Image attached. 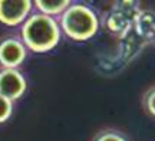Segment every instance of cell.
Listing matches in <instances>:
<instances>
[{"label": "cell", "mask_w": 155, "mask_h": 141, "mask_svg": "<svg viewBox=\"0 0 155 141\" xmlns=\"http://www.w3.org/2000/svg\"><path fill=\"white\" fill-rule=\"evenodd\" d=\"M29 48L23 42L20 33H9L0 36V68L19 69L28 59Z\"/></svg>", "instance_id": "277c9868"}, {"label": "cell", "mask_w": 155, "mask_h": 141, "mask_svg": "<svg viewBox=\"0 0 155 141\" xmlns=\"http://www.w3.org/2000/svg\"><path fill=\"white\" fill-rule=\"evenodd\" d=\"M141 107L145 114L155 118V85H151L142 92L141 96Z\"/></svg>", "instance_id": "9c48e42d"}, {"label": "cell", "mask_w": 155, "mask_h": 141, "mask_svg": "<svg viewBox=\"0 0 155 141\" xmlns=\"http://www.w3.org/2000/svg\"><path fill=\"white\" fill-rule=\"evenodd\" d=\"M89 141H131L127 131L116 127H104L95 133Z\"/></svg>", "instance_id": "ba28073f"}, {"label": "cell", "mask_w": 155, "mask_h": 141, "mask_svg": "<svg viewBox=\"0 0 155 141\" xmlns=\"http://www.w3.org/2000/svg\"><path fill=\"white\" fill-rule=\"evenodd\" d=\"M141 12L138 2H115L101 16V26L111 36L122 40L131 35Z\"/></svg>", "instance_id": "3957f363"}, {"label": "cell", "mask_w": 155, "mask_h": 141, "mask_svg": "<svg viewBox=\"0 0 155 141\" xmlns=\"http://www.w3.org/2000/svg\"><path fill=\"white\" fill-rule=\"evenodd\" d=\"M20 36L30 52L46 53L59 45L62 29L58 19L36 12L32 13L22 25Z\"/></svg>", "instance_id": "6da1fadb"}, {"label": "cell", "mask_w": 155, "mask_h": 141, "mask_svg": "<svg viewBox=\"0 0 155 141\" xmlns=\"http://www.w3.org/2000/svg\"><path fill=\"white\" fill-rule=\"evenodd\" d=\"M58 22L61 25L62 33L75 42H85L94 38L101 28V16L98 12L81 2H72Z\"/></svg>", "instance_id": "7a4b0ae2"}, {"label": "cell", "mask_w": 155, "mask_h": 141, "mask_svg": "<svg viewBox=\"0 0 155 141\" xmlns=\"http://www.w3.org/2000/svg\"><path fill=\"white\" fill-rule=\"evenodd\" d=\"M71 3L72 2L69 0H36L33 2L35 9L39 13H43L46 16L55 17V19H59L63 15V12L71 6Z\"/></svg>", "instance_id": "52a82bcc"}, {"label": "cell", "mask_w": 155, "mask_h": 141, "mask_svg": "<svg viewBox=\"0 0 155 141\" xmlns=\"http://www.w3.org/2000/svg\"><path fill=\"white\" fill-rule=\"evenodd\" d=\"M13 108H15V102L6 96L0 95V124L6 123L10 118L13 114Z\"/></svg>", "instance_id": "30bf717a"}, {"label": "cell", "mask_w": 155, "mask_h": 141, "mask_svg": "<svg viewBox=\"0 0 155 141\" xmlns=\"http://www.w3.org/2000/svg\"><path fill=\"white\" fill-rule=\"evenodd\" d=\"M28 91V79L20 69L0 68V95L10 101L20 99Z\"/></svg>", "instance_id": "5b68a950"}, {"label": "cell", "mask_w": 155, "mask_h": 141, "mask_svg": "<svg viewBox=\"0 0 155 141\" xmlns=\"http://www.w3.org/2000/svg\"><path fill=\"white\" fill-rule=\"evenodd\" d=\"M32 0H0V23L17 26L26 22L33 10Z\"/></svg>", "instance_id": "8992f818"}]
</instances>
